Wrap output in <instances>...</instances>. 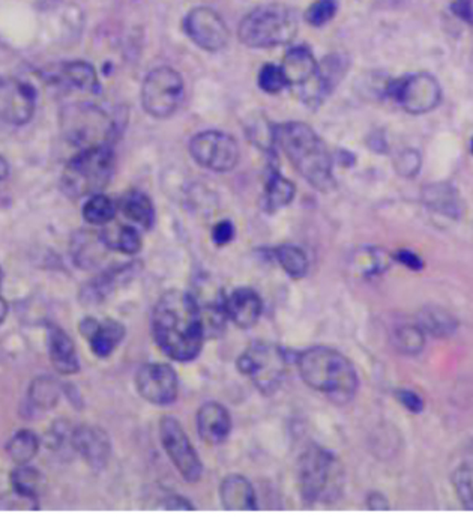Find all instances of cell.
Wrapping results in <instances>:
<instances>
[{
	"instance_id": "6da1fadb",
	"label": "cell",
	"mask_w": 473,
	"mask_h": 517,
	"mask_svg": "<svg viewBox=\"0 0 473 517\" xmlns=\"http://www.w3.org/2000/svg\"><path fill=\"white\" fill-rule=\"evenodd\" d=\"M152 334L158 348L172 360L197 358L206 331L194 297L181 290L165 292L153 309Z\"/></svg>"
},
{
	"instance_id": "7a4b0ae2",
	"label": "cell",
	"mask_w": 473,
	"mask_h": 517,
	"mask_svg": "<svg viewBox=\"0 0 473 517\" xmlns=\"http://www.w3.org/2000/svg\"><path fill=\"white\" fill-rule=\"evenodd\" d=\"M296 363L302 381L332 402L344 405L355 397L360 385L358 375L342 353L316 346L300 353Z\"/></svg>"
},
{
	"instance_id": "3957f363",
	"label": "cell",
	"mask_w": 473,
	"mask_h": 517,
	"mask_svg": "<svg viewBox=\"0 0 473 517\" xmlns=\"http://www.w3.org/2000/svg\"><path fill=\"white\" fill-rule=\"evenodd\" d=\"M274 137L307 183L319 191L334 188L330 153L309 125L302 122L283 123L274 128Z\"/></svg>"
},
{
	"instance_id": "277c9868",
	"label": "cell",
	"mask_w": 473,
	"mask_h": 517,
	"mask_svg": "<svg viewBox=\"0 0 473 517\" xmlns=\"http://www.w3.org/2000/svg\"><path fill=\"white\" fill-rule=\"evenodd\" d=\"M298 483L305 502H334L344 484L342 463L328 449L311 446L300 456Z\"/></svg>"
},
{
	"instance_id": "5b68a950",
	"label": "cell",
	"mask_w": 473,
	"mask_h": 517,
	"mask_svg": "<svg viewBox=\"0 0 473 517\" xmlns=\"http://www.w3.org/2000/svg\"><path fill=\"white\" fill-rule=\"evenodd\" d=\"M114 153L109 144L81 149L62 174V188L72 199L100 195L110 183Z\"/></svg>"
},
{
	"instance_id": "8992f818",
	"label": "cell",
	"mask_w": 473,
	"mask_h": 517,
	"mask_svg": "<svg viewBox=\"0 0 473 517\" xmlns=\"http://www.w3.org/2000/svg\"><path fill=\"white\" fill-rule=\"evenodd\" d=\"M298 17L286 5H263L247 16L239 26L242 43L253 48L277 47L298 34Z\"/></svg>"
},
{
	"instance_id": "52a82bcc",
	"label": "cell",
	"mask_w": 473,
	"mask_h": 517,
	"mask_svg": "<svg viewBox=\"0 0 473 517\" xmlns=\"http://www.w3.org/2000/svg\"><path fill=\"white\" fill-rule=\"evenodd\" d=\"M289 360L283 349L267 342H256L237 360V369L253 381L265 396L274 395L288 375Z\"/></svg>"
},
{
	"instance_id": "ba28073f",
	"label": "cell",
	"mask_w": 473,
	"mask_h": 517,
	"mask_svg": "<svg viewBox=\"0 0 473 517\" xmlns=\"http://www.w3.org/2000/svg\"><path fill=\"white\" fill-rule=\"evenodd\" d=\"M62 132L79 148H92L107 144L113 123L98 107L69 106L62 111Z\"/></svg>"
},
{
	"instance_id": "9c48e42d",
	"label": "cell",
	"mask_w": 473,
	"mask_h": 517,
	"mask_svg": "<svg viewBox=\"0 0 473 517\" xmlns=\"http://www.w3.org/2000/svg\"><path fill=\"white\" fill-rule=\"evenodd\" d=\"M184 100V80L174 69L161 67L149 72L142 88V104L148 115L164 119L173 115Z\"/></svg>"
},
{
	"instance_id": "30bf717a",
	"label": "cell",
	"mask_w": 473,
	"mask_h": 517,
	"mask_svg": "<svg viewBox=\"0 0 473 517\" xmlns=\"http://www.w3.org/2000/svg\"><path fill=\"white\" fill-rule=\"evenodd\" d=\"M386 94L412 115L428 113L439 106L442 98L439 81L427 72L389 81Z\"/></svg>"
},
{
	"instance_id": "8fae6325",
	"label": "cell",
	"mask_w": 473,
	"mask_h": 517,
	"mask_svg": "<svg viewBox=\"0 0 473 517\" xmlns=\"http://www.w3.org/2000/svg\"><path fill=\"white\" fill-rule=\"evenodd\" d=\"M160 438L165 453L184 480L188 483L199 481L203 465L181 423L173 417H164L160 423Z\"/></svg>"
},
{
	"instance_id": "7c38bea8",
	"label": "cell",
	"mask_w": 473,
	"mask_h": 517,
	"mask_svg": "<svg viewBox=\"0 0 473 517\" xmlns=\"http://www.w3.org/2000/svg\"><path fill=\"white\" fill-rule=\"evenodd\" d=\"M190 153L195 162L214 172H228L237 164L239 148L232 136L220 132H200L191 141Z\"/></svg>"
},
{
	"instance_id": "4fadbf2b",
	"label": "cell",
	"mask_w": 473,
	"mask_h": 517,
	"mask_svg": "<svg viewBox=\"0 0 473 517\" xmlns=\"http://www.w3.org/2000/svg\"><path fill=\"white\" fill-rule=\"evenodd\" d=\"M289 86L300 88V95L307 101L321 102L326 97L325 90L319 79V65H317L311 51L305 47H296L284 56L281 65Z\"/></svg>"
},
{
	"instance_id": "5bb4252c",
	"label": "cell",
	"mask_w": 473,
	"mask_h": 517,
	"mask_svg": "<svg viewBox=\"0 0 473 517\" xmlns=\"http://www.w3.org/2000/svg\"><path fill=\"white\" fill-rule=\"evenodd\" d=\"M37 92L16 79L0 77V123L25 125L34 116Z\"/></svg>"
},
{
	"instance_id": "9a60e30c",
	"label": "cell",
	"mask_w": 473,
	"mask_h": 517,
	"mask_svg": "<svg viewBox=\"0 0 473 517\" xmlns=\"http://www.w3.org/2000/svg\"><path fill=\"white\" fill-rule=\"evenodd\" d=\"M135 386L146 402L167 406L178 397L179 379L169 364H146L137 372Z\"/></svg>"
},
{
	"instance_id": "2e32d148",
	"label": "cell",
	"mask_w": 473,
	"mask_h": 517,
	"mask_svg": "<svg viewBox=\"0 0 473 517\" xmlns=\"http://www.w3.org/2000/svg\"><path fill=\"white\" fill-rule=\"evenodd\" d=\"M185 30L193 43L203 50L220 51L227 46V26L214 9H193L186 16Z\"/></svg>"
},
{
	"instance_id": "e0dca14e",
	"label": "cell",
	"mask_w": 473,
	"mask_h": 517,
	"mask_svg": "<svg viewBox=\"0 0 473 517\" xmlns=\"http://www.w3.org/2000/svg\"><path fill=\"white\" fill-rule=\"evenodd\" d=\"M72 446L93 470H102L110 459V439L100 427L80 426L76 428L72 433Z\"/></svg>"
},
{
	"instance_id": "ac0fdd59",
	"label": "cell",
	"mask_w": 473,
	"mask_h": 517,
	"mask_svg": "<svg viewBox=\"0 0 473 517\" xmlns=\"http://www.w3.org/2000/svg\"><path fill=\"white\" fill-rule=\"evenodd\" d=\"M225 309L226 316L236 327L248 330L260 319L262 300L254 289L237 288L226 297Z\"/></svg>"
},
{
	"instance_id": "d6986e66",
	"label": "cell",
	"mask_w": 473,
	"mask_h": 517,
	"mask_svg": "<svg viewBox=\"0 0 473 517\" xmlns=\"http://www.w3.org/2000/svg\"><path fill=\"white\" fill-rule=\"evenodd\" d=\"M197 428L207 446H220L227 439L232 430V418L223 405L207 402L197 414Z\"/></svg>"
},
{
	"instance_id": "ffe728a7",
	"label": "cell",
	"mask_w": 473,
	"mask_h": 517,
	"mask_svg": "<svg viewBox=\"0 0 473 517\" xmlns=\"http://www.w3.org/2000/svg\"><path fill=\"white\" fill-rule=\"evenodd\" d=\"M48 353L51 364L59 374L74 375L80 370L76 344L59 327H51L48 330Z\"/></svg>"
},
{
	"instance_id": "44dd1931",
	"label": "cell",
	"mask_w": 473,
	"mask_h": 517,
	"mask_svg": "<svg viewBox=\"0 0 473 517\" xmlns=\"http://www.w3.org/2000/svg\"><path fill=\"white\" fill-rule=\"evenodd\" d=\"M221 502L228 510H256V492L248 480L242 475H228L220 488Z\"/></svg>"
},
{
	"instance_id": "7402d4cb",
	"label": "cell",
	"mask_w": 473,
	"mask_h": 517,
	"mask_svg": "<svg viewBox=\"0 0 473 517\" xmlns=\"http://www.w3.org/2000/svg\"><path fill=\"white\" fill-rule=\"evenodd\" d=\"M106 250H110V248L107 247L101 234L80 232L72 242L74 260L81 268L97 267L106 256Z\"/></svg>"
},
{
	"instance_id": "603a6c76",
	"label": "cell",
	"mask_w": 473,
	"mask_h": 517,
	"mask_svg": "<svg viewBox=\"0 0 473 517\" xmlns=\"http://www.w3.org/2000/svg\"><path fill=\"white\" fill-rule=\"evenodd\" d=\"M123 337H125V328L122 323L116 322V321H106V322H97L88 339H89L92 353L100 358H106L113 353L114 349L118 348Z\"/></svg>"
},
{
	"instance_id": "cb8c5ba5",
	"label": "cell",
	"mask_w": 473,
	"mask_h": 517,
	"mask_svg": "<svg viewBox=\"0 0 473 517\" xmlns=\"http://www.w3.org/2000/svg\"><path fill=\"white\" fill-rule=\"evenodd\" d=\"M121 209L128 220L134 221L135 225L142 226L143 229H151L155 223L152 200L142 191H130L123 195Z\"/></svg>"
},
{
	"instance_id": "d4e9b609",
	"label": "cell",
	"mask_w": 473,
	"mask_h": 517,
	"mask_svg": "<svg viewBox=\"0 0 473 517\" xmlns=\"http://www.w3.org/2000/svg\"><path fill=\"white\" fill-rule=\"evenodd\" d=\"M59 79L83 92H90V94L100 92L97 71L88 62H80V60L68 62L60 69Z\"/></svg>"
},
{
	"instance_id": "484cf974",
	"label": "cell",
	"mask_w": 473,
	"mask_h": 517,
	"mask_svg": "<svg viewBox=\"0 0 473 517\" xmlns=\"http://www.w3.org/2000/svg\"><path fill=\"white\" fill-rule=\"evenodd\" d=\"M295 191V185L289 179L283 178L277 170H272L265 188L263 206L268 212L279 211L292 202Z\"/></svg>"
},
{
	"instance_id": "4316f807",
	"label": "cell",
	"mask_w": 473,
	"mask_h": 517,
	"mask_svg": "<svg viewBox=\"0 0 473 517\" xmlns=\"http://www.w3.org/2000/svg\"><path fill=\"white\" fill-rule=\"evenodd\" d=\"M424 200L433 211L440 212L445 216H458L461 214L458 195L448 184H433L426 188Z\"/></svg>"
},
{
	"instance_id": "83f0119b",
	"label": "cell",
	"mask_w": 473,
	"mask_h": 517,
	"mask_svg": "<svg viewBox=\"0 0 473 517\" xmlns=\"http://www.w3.org/2000/svg\"><path fill=\"white\" fill-rule=\"evenodd\" d=\"M101 235L110 250L135 255L142 248V237L132 226H118L114 229L104 230Z\"/></svg>"
},
{
	"instance_id": "f1b7e54d",
	"label": "cell",
	"mask_w": 473,
	"mask_h": 517,
	"mask_svg": "<svg viewBox=\"0 0 473 517\" xmlns=\"http://www.w3.org/2000/svg\"><path fill=\"white\" fill-rule=\"evenodd\" d=\"M419 327L423 328V331H428L436 337H447L454 332L457 322L447 310L428 307L419 314Z\"/></svg>"
},
{
	"instance_id": "f546056e",
	"label": "cell",
	"mask_w": 473,
	"mask_h": 517,
	"mask_svg": "<svg viewBox=\"0 0 473 517\" xmlns=\"http://www.w3.org/2000/svg\"><path fill=\"white\" fill-rule=\"evenodd\" d=\"M6 449H8V456L13 462L17 463V465H27L38 453V438L30 430H22V432L14 435Z\"/></svg>"
},
{
	"instance_id": "4dcf8cb0",
	"label": "cell",
	"mask_w": 473,
	"mask_h": 517,
	"mask_svg": "<svg viewBox=\"0 0 473 517\" xmlns=\"http://www.w3.org/2000/svg\"><path fill=\"white\" fill-rule=\"evenodd\" d=\"M275 256L284 271L288 272L292 279H302L309 272V258L300 247L281 246L275 250Z\"/></svg>"
},
{
	"instance_id": "1f68e13d",
	"label": "cell",
	"mask_w": 473,
	"mask_h": 517,
	"mask_svg": "<svg viewBox=\"0 0 473 517\" xmlns=\"http://www.w3.org/2000/svg\"><path fill=\"white\" fill-rule=\"evenodd\" d=\"M114 216H116V206H114L113 200L101 193L90 195L83 208V216L90 225H109Z\"/></svg>"
},
{
	"instance_id": "d6a6232c",
	"label": "cell",
	"mask_w": 473,
	"mask_h": 517,
	"mask_svg": "<svg viewBox=\"0 0 473 517\" xmlns=\"http://www.w3.org/2000/svg\"><path fill=\"white\" fill-rule=\"evenodd\" d=\"M11 483H13L14 492L38 501L41 486H43V479H41L38 470L20 465V468L14 470L13 475H11Z\"/></svg>"
},
{
	"instance_id": "836d02e7",
	"label": "cell",
	"mask_w": 473,
	"mask_h": 517,
	"mask_svg": "<svg viewBox=\"0 0 473 517\" xmlns=\"http://www.w3.org/2000/svg\"><path fill=\"white\" fill-rule=\"evenodd\" d=\"M394 342L400 353L414 355L423 351L424 344H426V334L419 325H405L395 331Z\"/></svg>"
},
{
	"instance_id": "e575fe53",
	"label": "cell",
	"mask_w": 473,
	"mask_h": 517,
	"mask_svg": "<svg viewBox=\"0 0 473 517\" xmlns=\"http://www.w3.org/2000/svg\"><path fill=\"white\" fill-rule=\"evenodd\" d=\"M258 86L262 88L265 92L269 94H277L279 90H283L286 86H289L286 76H284L281 67H275V65H265L260 69L258 74Z\"/></svg>"
},
{
	"instance_id": "d590c367",
	"label": "cell",
	"mask_w": 473,
	"mask_h": 517,
	"mask_svg": "<svg viewBox=\"0 0 473 517\" xmlns=\"http://www.w3.org/2000/svg\"><path fill=\"white\" fill-rule=\"evenodd\" d=\"M337 0H316L305 13V18L310 25L319 26L326 25L334 18L337 14Z\"/></svg>"
},
{
	"instance_id": "8d00e7d4",
	"label": "cell",
	"mask_w": 473,
	"mask_h": 517,
	"mask_svg": "<svg viewBox=\"0 0 473 517\" xmlns=\"http://www.w3.org/2000/svg\"><path fill=\"white\" fill-rule=\"evenodd\" d=\"M452 483L461 502L468 509H473V470L470 468H458L452 477Z\"/></svg>"
},
{
	"instance_id": "74e56055",
	"label": "cell",
	"mask_w": 473,
	"mask_h": 517,
	"mask_svg": "<svg viewBox=\"0 0 473 517\" xmlns=\"http://www.w3.org/2000/svg\"><path fill=\"white\" fill-rule=\"evenodd\" d=\"M395 167H397L398 174H403V176H415L421 167V157L416 151L407 149L398 155Z\"/></svg>"
},
{
	"instance_id": "f35d334b",
	"label": "cell",
	"mask_w": 473,
	"mask_h": 517,
	"mask_svg": "<svg viewBox=\"0 0 473 517\" xmlns=\"http://www.w3.org/2000/svg\"><path fill=\"white\" fill-rule=\"evenodd\" d=\"M32 399L38 405H46L51 406L53 402L58 399V393L55 391V386L51 385V382L39 381V386L35 385L32 390Z\"/></svg>"
},
{
	"instance_id": "ab89813d",
	"label": "cell",
	"mask_w": 473,
	"mask_h": 517,
	"mask_svg": "<svg viewBox=\"0 0 473 517\" xmlns=\"http://www.w3.org/2000/svg\"><path fill=\"white\" fill-rule=\"evenodd\" d=\"M233 237H235V227L227 220L220 221L212 230V239H214L216 246H226V244L232 241Z\"/></svg>"
},
{
	"instance_id": "60d3db41",
	"label": "cell",
	"mask_w": 473,
	"mask_h": 517,
	"mask_svg": "<svg viewBox=\"0 0 473 517\" xmlns=\"http://www.w3.org/2000/svg\"><path fill=\"white\" fill-rule=\"evenodd\" d=\"M398 399L410 412L423 411L424 402L414 391L403 390L398 393Z\"/></svg>"
},
{
	"instance_id": "b9f144b4",
	"label": "cell",
	"mask_w": 473,
	"mask_h": 517,
	"mask_svg": "<svg viewBox=\"0 0 473 517\" xmlns=\"http://www.w3.org/2000/svg\"><path fill=\"white\" fill-rule=\"evenodd\" d=\"M452 11L465 22L473 23V0H454Z\"/></svg>"
},
{
	"instance_id": "7bdbcfd3",
	"label": "cell",
	"mask_w": 473,
	"mask_h": 517,
	"mask_svg": "<svg viewBox=\"0 0 473 517\" xmlns=\"http://www.w3.org/2000/svg\"><path fill=\"white\" fill-rule=\"evenodd\" d=\"M395 258H397L398 262H402L405 267L409 268V269H415V271L424 267L423 260H421L418 256L415 255V253H412V251H398L397 255H395Z\"/></svg>"
},
{
	"instance_id": "ee69618b",
	"label": "cell",
	"mask_w": 473,
	"mask_h": 517,
	"mask_svg": "<svg viewBox=\"0 0 473 517\" xmlns=\"http://www.w3.org/2000/svg\"><path fill=\"white\" fill-rule=\"evenodd\" d=\"M163 509L167 510H194L190 501L182 498V496H169L167 500L161 502Z\"/></svg>"
},
{
	"instance_id": "f6af8a7d",
	"label": "cell",
	"mask_w": 473,
	"mask_h": 517,
	"mask_svg": "<svg viewBox=\"0 0 473 517\" xmlns=\"http://www.w3.org/2000/svg\"><path fill=\"white\" fill-rule=\"evenodd\" d=\"M368 507L370 509L386 510L388 509V501L384 500L381 493H372L368 496Z\"/></svg>"
},
{
	"instance_id": "bcb514c9",
	"label": "cell",
	"mask_w": 473,
	"mask_h": 517,
	"mask_svg": "<svg viewBox=\"0 0 473 517\" xmlns=\"http://www.w3.org/2000/svg\"><path fill=\"white\" fill-rule=\"evenodd\" d=\"M8 163L5 162L4 158L0 157V184L4 183L5 179L8 178Z\"/></svg>"
},
{
	"instance_id": "7dc6e473",
	"label": "cell",
	"mask_w": 473,
	"mask_h": 517,
	"mask_svg": "<svg viewBox=\"0 0 473 517\" xmlns=\"http://www.w3.org/2000/svg\"><path fill=\"white\" fill-rule=\"evenodd\" d=\"M6 316H8V304L4 298H0V323L4 322Z\"/></svg>"
},
{
	"instance_id": "c3c4849f",
	"label": "cell",
	"mask_w": 473,
	"mask_h": 517,
	"mask_svg": "<svg viewBox=\"0 0 473 517\" xmlns=\"http://www.w3.org/2000/svg\"><path fill=\"white\" fill-rule=\"evenodd\" d=\"M470 146H472V153H473V139H472V143H470Z\"/></svg>"
}]
</instances>
